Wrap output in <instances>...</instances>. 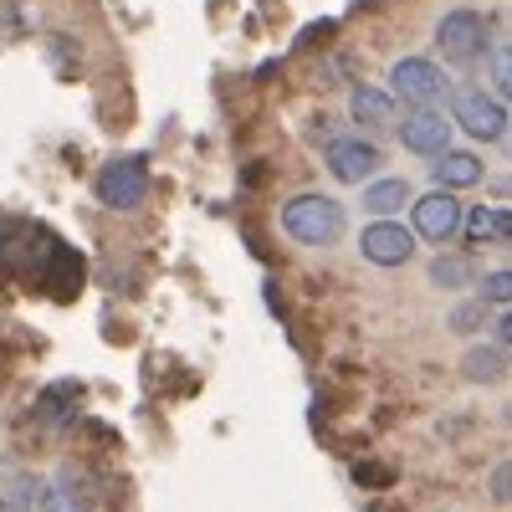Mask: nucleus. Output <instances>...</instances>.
<instances>
[{
    "instance_id": "nucleus-22",
    "label": "nucleus",
    "mask_w": 512,
    "mask_h": 512,
    "mask_svg": "<svg viewBox=\"0 0 512 512\" xmlns=\"http://www.w3.org/2000/svg\"><path fill=\"white\" fill-rule=\"evenodd\" d=\"M354 477L369 487V482H390V472H384V466H354Z\"/></svg>"
},
{
    "instance_id": "nucleus-3",
    "label": "nucleus",
    "mask_w": 512,
    "mask_h": 512,
    "mask_svg": "<svg viewBox=\"0 0 512 512\" xmlns=\"http://www.w3.org/2000/svg\"><path fill=\"white\" fill-rule=\"evenodd\" d=\"M390 93H395L400 103H410V108H431V103L451 98V77H446V67L431 62V57H400V62L390 67Z\"/></svg>"
},
{
    "instance_id": "nucleus-12",
    "label": "nucleus",
    "mask_w": 512,
    "mask_h": 512,
    "mask_svg": "<svg viewBox=\"0 0 512 512\" xmlns=\"http://www.w3.org/2000/svg\"><path fill=\"white\" fill-rule=\"evenodd\" d=\"M461 231L472 241H507L512 236V210L507 205H472V210H461Z\"/></svg>"
},
{
    "instance_id": "nucleus-1",
    "label": "nucleus",
    "mask_w": 512,
    "mask_h": 512,
    "mask_svg": "<svg viewBox=\"0 0 512 512\" xmlns=\"http://www.w3.org/2000/svg\"><path fill=\"white\" fill-rule=\"evenodd\" d=\"M277 221H282V236L297 241V246H333L338 236H344V226H349L344 205L328 200V195H292L277 210Z\"/></svg>"
},
{
    "instance_id": "nucleus-4",
    "label": "nucleus",
    "mask_w": 512,
    "mask_h": 512,
    "mask_svg": "<svg viewBox=\"0 0 512 512\" xmlns=\"http://www.w3.org/2000/svg\"><path fill=\"white\" fill-rule=\"evenodd\" d=\"M98 200L108 210H139L149 200V164L144 154H118L98 169Z\"/></svg>"
},
{
    "instance_id": "nucleus-18",
    "label": "nucleus",
    "mask_w": 512,
    "mask_h": 512,
    "mask_svg": "<svg viewBox=\"0 0 512 512\" xmlns=\"http://www.w3.org/2000/svg\"><path fill=\"white\" fill-rule=\"evenodd\" d=\"M487 67H492V93L512 108V47H492L487 52Z\"/></svg>"
},
{
    "instance_id": "nucleus-8",
    "label": "nucleus",
    "mask_w": 512,
    "mask_h": 512,
    "mask_svg": "<svg viewBox=\"0 0 512 512\" xmlns=\"http://www.w3.org/2000/svg\"><path fill=\"white\" fill-rule=\"evenodd\" d=\"M323 164H328V175L338 185H364V180H374V169L384 164V154L369 139H328Z\"/></svg>"
},
{
    "instance_id": "nucleus-24",
    "label": "nucleus",
    "mask_w": 512,
    "mask_h": 512,
    "mask_svg": "<svg viewBox=\"0 0 512 512\" xmlns=\"http://www.w3.org/2000/svg\"><path fill=\"white\" fill-rule=\"evenodd\" d=\"M507 246H512V236H507Z\"/></svg>"
},
{
    "instance_id": "nucleus-6",
    "label": "nucleus",
    "mask_w": 512,
    "mask_h": 512,
    "mask_svg": "<svg viewBox=\"0 0 512 512\" xmlns=\"http://www.w3.org/2000/svg\"><path fill=\"white\" fill-rule=\"evenodd\" d=\"M359 256L369 267H405L410 256H415V231L410 226H400L395 216H384V221H369L364 231H359Z\"/></svg>"
},
{
    "instance_id": "nucleus-7",
    "label": "nucleus",
    "mask_w": 512,
    "mask_h": 512,
    "mask_svg": "<svg viewBox=\"0 0 512 512\" xmlns=\"http://www.w3.org/2000/svg\"><path fill=\"white\" fill-rule=\"evenodd\" d=\"M461 200L451 195V190H431V195H420L415 200V210H410V226H415V236L420 241H456V231H461Z\"/></svg>"
},
{
    "instance_id": "nucleus-9",
    "label": "nucleus",
    "mask_w": 512,
    "mask_h": 512,
    "mask_svg": "<svg viewBox=\"0 0 512 512\" xmlns=\"http://www.w3.org/2000/svg\"><path fill=\"white\" fill-rule=\"evenodd\" d=\"M400 149L415 159H441L451 149V118L436 108H415L410 118H400Z\"/></svg>"
},
{
    "instance_id": "nucleus-13",
    "label": "nucleus",
    "mask_w": 512,
    "mask_h": 512,
    "mask_svg": "<svg viewBox=\"0 0 512 512\" xmlns=\"http://www.w3.org/2000/svg\"><path fill=\"white\" fill-rule=\"evenodd\" d=\"M349 113H354V123H364V128H384V123H395V93L390 88H354V98H349Z\"/></svg>"
},
{
    "instance_id": "nucleus-2",
    "label": "nucleus",
    "mask_w": 512,
    "mask_h": 512,
    "mask_svg": "<svg viewBox=\"0 0 512 512\" xmlns=\"http://www.w3.org/2000/svg\"><path fill=\"white\" fill-rule=\"evenodd\" d=\"M436 52L456 67H477L492 52V16L477 6H451L436 21Z\"/></svg>"
},
{
    "instance_id": "nucleus-11",
    "label": "nucleus",
    "mask_w": 512,
    "mask_h": 512,
    "mask_svg": "<svg viewBox=\"0 0 512 512\" xmlns=\"http://www.w3.org/2000/svg\"><path fill=\"white\" fill-rule=\"evenodd\" d=\"M431 175H436V185L441 190H472V185H482V175H487V169H482V159L477 154H466V149H446L441 159H431Z\"/></svg>"
},
{
    "instance_id": "nucleus-14",
    "label": "nucleus",
    "mask_w": 512,
    "mask_h": 512,
    "mask_svg": "<svg viewBox=\"0 0 512 512\" xmlns=\"http://www.w3.org/2000/svg\"><path fill=\"white\" fill-rule=\"evenodd\" d=\"M400 205H410V185L400 175H384L374 185H364V210H369V221H384V216H395Z\"/></svg>"
},
{
    "instance_id": "nucleus-16",
    "label": "nucleus",
    "mask_w": 512,
    "mask_h": 512,
    "mask_svg": "<svg viewBox=\"0 0 512 512\" xmlns=\"http://www.w3.org/2000/svg\"><path fill=\"white\" fill-rule=\"evenodd\" d=\"M502 369H507V359H502L497 344H477V349H466V359H461V374L472 384H497Z\"/></svg>"
},
{
    "instance_id": "nucleus-20",
    "label": "nucleus",
    "mask_w": 512,
    "mask_h": 512,
    "mask_svg": "<svg viewBox=\"0 0 512 512\" xmlns=\"http://www.w3.org/2000/svg\"><path fill=\"white\" fill-rule=\"evenodd\" d=\"M487 492H492V502H512V461H502V466H492V477H487Z\"/></svg>"
},
{
    "instance_id": "nucleus-21",
    "label": "nucleus",
    "mask_w": 512,
    "mask_h": 512,
    "mask_svg": "<svg viewBox=\"0 0 512 512\" xmlns=\"http://www.w3.org/2000/svg\"><path fill=\"white\" fill-rule=\"evenodd\" d=\"M482 308H487V303H461V308L446 318V323H451V333H472V328L482 323Z\"/></svg>"
},
{
    "instance_id": "nucleus-5",
    "label": "nucleus",
    "mask_w": 512,
    "mask_h": 512,
    "mask_svg": "<svg viewBox=\"0 0 512 512\" xmlns=\"http://www.w3.org/2000/svg\"><path fill=\"white\" fill-rule=\"evenodd\" d=\"M451 113L466 134L482 139V144H497L507 134V103H497V93H487V88H456Z\"/></svg>"
},
{
    "instance_id": "nucleus-17",
    "label": "nucleus",
    "mask_w": 512,
    "mask_h": 512,
    "mask_svg": "<svg viewBox=\"0 0 512 512\" xmlns=\"http://www.w3.org/2000/svg\"><path fill=\"white\" fill-rule=\"evenodd\" d=\"M41 497V482L26 477V472H11L6 482H0V512H31Z\"/></svg>"
},
{
    "instance_id": "nucleus-15",
    "label": "nucleus",
    "mask_w": 512,
    "mask_h": 512,
    "mask_svg": "<svg viewBox=\"0 0 512 512\" xmlns=\"http://www.w3.org/2000/svg\"><path fill=\"white\" fill-rule=\"evenodd\" d=\"M425 277H431V287H441V292H461V287H472V282H477V267H472V256H451V251H441Z\"/></svg>"
},
{
    "instance_id": "nucleus-19",
    "label": "nucleus",
    "mask_w": 512,
    "mask_h": 512,
    "mask_svg": "<svg viewBox=\"0 0 512 512\" xmlns=\"http://www.w3.org/2000/svg\"><path fill=\"white\" fill-rule=\"evenodd\" d=\"M477 287H482V303H487V308H512V267L487 272Z\"/></svg>"
},
{
    "instance_id": "nucleus-23",
    "label": "nucleus",
    "mask_w": 512,
    "mask_h": 512,
    "mask_svg": "<svg viewBox=\"0 0 512 512\" xmlns=\"http://www.w3.org/2000/svg\"><path fill=\"white\" fill-rule=\"evenodd\" d=\"M497 344H502V349H512V308L497 318Z\"/></svg>"
},
{
    "instance_id": "nucleus-10",
    "label": "nucleus",
    "mask_w": 512,
    "mask_h": 512,
    "mask_svg": "<svg viewBox=\"0 0 512 512\" xmlns=\"http://www.w3.org/2000/svg\"><path fill=\"white\" fill-rule=\"evenodd\" d=\"M93 487L77 466H62L52 482H41V497H36V512H93Z\"/></svg>"
}]
</instances>
